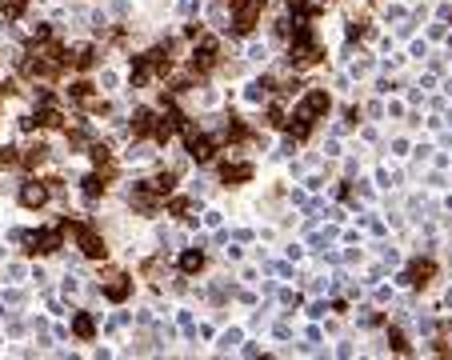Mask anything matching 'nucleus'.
Masks as SVG:
<instances>
[{"mask_svg": "<svg viewBox=\"0 0 452 360\" xmlns=\"http://www.w3.org/2000/svg\"><path fill=\"white\" fill-rule=\"evenodd\" d=\"M184 149H188V156H193L196 164H208L216 156V140L204 137V132H184Z\"/></svg>", "mask_w": 452, "mask_h": 360, "instance_id": "7", "label": "nucleus"}, {"mask_svg": "<svg viewBox=\"0 0 452 360\" xmlns=\"http://www.w3.org/2000/svg\"><path fill=\"white\" fill-rule=\"evenodd\" d=\"M49 197H52V188L44 185V180H25V185H20V204H25V209H44Z\"/></svg>", "mask_w": 452, "mask_h": 360, "instance_id": "8", "label": "nucleus"}, {"mask_svg": "<svg viewBox=\"0 0 452 360\" xmlns=\"http://www.w3.org/2000/svg\"><path fill=\"white\" fill-rule=\"evenodd\" d=\"M300 108H305L308 116L317 120V116H324V112L332 108V97H329V92H324V88H312V92H308V97L300 100Z\"/></svg>", "mask_w": 452, "mask_h": 360, "instance_id": "11", "label": "nucleus"}, {"mask_svg": "<svg viewBox=\"0 0 452 360\" xmlns=\"http://www.w3.org/2000/svg\"><path fill=\"white\" fill-rule=\"evenodd\" d=\"M252 176H257V168H252L248 161H224V164H220V185H224V188L252 185Z\"/></svg>", "mask_w": 452, "mask_h": 360, "instance_id": "6", "label": "nucleus"}, {"mask_svg": "<svg viewBox=\"0 0 452 360\" xmlns=\"http://www.w3.org/2000/svg\"><path fill=\"white\" fill-rule=\"evenodd\" d=\"M269 125H272V128L284 125V108H281V104H272V108H269Z\"/></svg>", "mask_w": 452, "mask_h": 360, "instance_id": "23", "label": "nucleus"}, {"mask_svg": "<svg viewBox=\"0 0 452 360\" xmlns=\"http://www.w3.org/2000/svg\"><path fill=\"white\" fill-rule=\"evenodd\" d=\"M169 212H172V216H181V221H184V216H188V212H193V200L176 197V200H172V204H169Z\"/></svg>", "mask_w": 452, "mask_h": 360, "instance_id": "21", "label": "nucleus"}, {"mask_svg": "<svg viewBox=\"0 0 452 360\" xmlns=\"http://www.w3.org/2000/svg\"><path fill=\"white\" fill-rule=\"evenodd\" d=\"M181 273H184V276L204 273V252H200V249H184V252H181Z\"/></svg>", "mask_w": 452, "mask_h": 360, "instance_id": "15", "label": "nucleus"}, {"mask_svg": "<svg viewBox=\"0 0 452 360\" xmlns=\"http://www.w3.org/2000/svg\"><path fill=\"white\" fill-rule=\"evenodd\" d=\"M68 232L76 236V249L85 252L88 261H104V256H109V244H104V236L97 232V224L73 221V224H68Z\"/></svg>", "mask_w": 452, "mask_h": 360, "instance_id": "1", "label": "nucleus"}, {"mask_svg": "<svg viewBox=\"0 0 452 360\" xmlns=\"http://www.w3.org/2000/svg\"><path fill=\"white\" fill-rule=\"evenodd\" d=\"M92 64H97V49H92V44H80V49L73 52V68H80V73H88Z\"/></svg>", "mask_w": 452, "mask_h": 360, "instance_id": "17", "label": "nucleus"}, {"mask_svg": "<svg viewBox=\"0 0 452 360\" xmlns=\"http://www.w3.org/2000/svg\"><path fill=\"white\" fill-rule=\"evenodd\" d=\"M0 13H4V20H20L28 13V0H0Z\"/></svg>", "mask_w": 452, "mask_h": 360, "instance_id": "18", "label": "nucleus"}, {"mask_svg": "<svg viewBox=\"0 0 452 360\" xmlns=\"http://www.w3.org/2000/svg\"><path fill=\"white\" fill-rule=\"evenodd\" d=\"M157 120H160V116H157L152 108H136V112H133V137H136V140H152V132H157Z\"/></svg>", "mask_w": 452, "mask_h": 360, "instance_id": "10", "label": "nucleus"}, {"mask_svg": "<svg viewBox=\"0 0 452 360\" xmlns=\"http://www.w3.org/2000/svg\"><path fill=\"white\" fill-rule=\"evenodd\" d=\"M365 32H368V20H365V16H360V20H356V16H353V20H348V37H365Z\"/></svg>", "mask_w": 452, "mask_h": 360, "instance_id": "22", "label": "nucleus"}, {"mask_svg": "<svg viewBox=\"0 0 452 360\" xmlns=\"http://www.w3.org/2000/svg\"><path fill=\"white\" fill-rule=\"evenodd\" d=\"M216 64H220V40H216V37H200V44H196L193 56H188V68H193V76L212 73Z\"/></svg>", "mask_w": 452, "mask_h": 360, "instance_id": "3", "label": "nucleus"}, {"mask_svg": "<svg viewBox=\"0 0 452 360\" xmlns=\"http://www.w3.org/2000/svg\"><path fill=\"white\" fill-rule=\"evenodd\" d=\"M100 292H104V300H112V304H124V300L133 297V276L109 268V276L100 280Z\"/></svg>", "mask_w": 452, "mask_h": 360, "instance_id": "5", "label": "nucleus"}, {"mask_svg": "<svg viewBox=\"0 0 452 360\" xmlns=\"http://www.w3.org/2000/svg\"><path fill=\"white\" fill-rule=\"evenodd\" d=\"M28 240V252H40V256H52V252L64 244V228L61 224H52V228H40V232L25 236Z\"/></svg>", "mask_w": 452, "mask_h": 360, "instance_id": "4", "label": "nucleus"}, {"mask_svg": "<svg viewBox=\"0 0 452 360\" xmlns=\"http://www.w3.org/2000/svg\"><path fill=\"white\" fill-rule=\"evenodd\" d=\"M269 0H228V13H233V32L236 37H248L252 28L260 25V8Z\"/></svg>", "mask_w": 452, "mask_h": 360, "instance_id": "2", "label": "nucleus"}, {"mask_svg": "<svg viewBox=\"0 0 452 360\" xmlns=\"http://www.w3.org/2000/svg\"><path fill=\"white\" fill-rule=\"evenodd\" d=\"M432 276H436V264L424 256V261H413V268H408V285L428 288V285H432Z\"/></svg>", "mask_w": 452, "mask_h": 360, "instance_id": "12", "label": "nucleus"}, {"mask_svg": "<svg viewBox=\"0 0 452 360\" xmlns=\"http://www.w3.org/2000/svg\"><path fill=\"white\" fill-rule=\"evenodd\" d=\"M37 125L40 128H64V112L56 108V104H44V108L37 112Z\"/></svg>", "mask_w": 452, "mask_h": 360, "instance_id": "16", "label": "nucleus"}, {"mask_svg": "<svg viewBox=\"0 0 452 360\" xmlns=\"http://www.w3.org/2000/svg\"><path fill=\"white\" fill-rule=\"evenodd\" d=\"M288 132H293L296 140H308L312 137V116H308L305 108H296L293 116H288Z\"/></svg>", "mask_w": 452, "mask_h": 360, "instance_id": "14", "label": "nucleus"}, {"mask_svg": "<svg viewBox=\"0 0 452 360\" xmlns=\"http://www.w3.org/2000/svg\"><path fill=\"white\" fill-rule=\"evenodd\" d=\"M389 348L396 356H408V352H413V345H408V336H404L401 328H389Z\"/></svg>", "mask_w": 452, "mask_h": 360, "instance_id": "19", "label": "nucleus"}, {"mask_svg": "<svg viewBox=\"0 0 452 360\" xmlns=\"http://www.w3.org/2000/svg\"><path fill=\"white\" fill-rule=\"evenodd\" d=\"M128 76H133V88H145L148 80L157 76V64H152V56H148V52L133 56V64H128Z\"/></svg>", "mask_w": 452, "mask_h": 360, "instance_id": "9", "label": "nucleus"}, {"mask_svg": "<svg viewBox=\"0 0 452 360\" xmlns=\"http://www.w3.org/2000/svg\"><path fill=\"white\" fill-rule=\"evenodd\" d=\"M152 188H157V197H169L172 188H176V173H157L152 176Z\"/></svg>", "mask_w": 452, "mask_h": 360, "instance_id": "20", "label": "nucleus"}, {"mask_svg": "<svg viewBox=\"0 0 452 360\" xmlns=\"http://www.w3.org/2000/svg\"><path fill=\"white\" fill-rule=\"evenodd\" d=\"M73 336L76 340H97V316H92V312H76L73 316Z\"/></svg>", "mask_w": 452, "mask_h": 360, "instance_id": "13", "label": "nucleus"}]
</instances>
